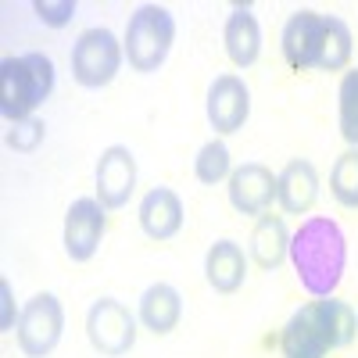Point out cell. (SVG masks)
Returning a JSON list of instances; mask_svg holds the SVG:
<instances>
[{"label":"cell","instance_id":"6da1fadb","mask_svg":"<svg viewBox=\"0 0 358 358\" xmlns=\"http://www.w3.org/2000/svg\"><path fill=\"white\" fill-rule=\"evenodd\" d=\"M290 265L312 297H334L348 268V236L330 215H312L290 233Z\"/></svg>","mask_w":358,"mask_h":358},{"label":"cell","instance_id":"7a4b0ae2","mask_svg":"<svg viewBox=\"0 0 358 358\" xmlns=\"http://www.w3.org/2000/svg\"><path fill=\"white\" fill-rule=\"evenodd\" d=\"M54 94V62L40 50L8 54L0 62V115L8 122H25Z\"/></svg>","mask_w":358,"mask_h":358},{"label":"cell","instance_id":"3957f363","mask_svg":"<svg viewBox=\"0 0 358 358\" xmlns=\"http://www.w3.org/2000/svg\"><path fill=\"white\" fill-rule=\"evenodd\" d=\"M172 43H176V18H172L169 8L140 4L129 15L122 47H126V62H129L133 72H143V76L158 72L169 62Z\"/></svg>","mask_w":358,"mask_h":358},{"label":"cell","instance_id":"277c9868","mask_svg":"<svg viewBox=\"0 0 358 358\" xmlns=\"http://www.w3.org/2000/svg\"><path fill=\"white\" fill-rule=\"evenodd\" d=\"M126 62V47L111 29L94 25L79 33V40L72 43V79L83 90H104L115 83L118 69Z\"/></svg>","mask_w":358,"mask_h":358},{"label":"cell","instance_id":"5b68a950","mask_svg":"<svg viewBox=\"0 0 358 358\" xmlns=\"http://www.w3.org/2000/svg\"><path fill=\"white\" fill-rule=\"evenodd\" d=\"M62 334H65V305L57 301V294L43 290V294H33L29 301L22 305V315H18V348L25 358H50L62 344Z\"/></svg>","mask_w":358,"mask_h":358},{"label":"cell","instance_id":"8992f818","mask_svg":"<svg viewBox=\"0 0 358 358\" xmlns=\"http://www.w3.org/2000/svg\"><path fill=\"white\" fill-rule=\"evenodd\" d=\"M140 319L118 297H97L86 312V341L104 358H122L136 348Z\"/></svg>","mask_w":358,"mask_h":358},{"label":"cell","instance_id":"52a82bcc","mask_svg":"<svg viewBox=\"0 0 358 358\" xmlns=\"http://www.w3.org/2000/svg\"><path fill=\"white\" fill-rule=\"evenodd\" d=\"M204 115H208V126L219 136L241 133L244 122L251 118V86L233 72L215 76L212 86H208V97H204Z\"/></svg>","mask_w":358,"mask_h":358},{"label":"cell","instance_id":"ba28073f","mask_svg":"<svg viewBox=\"0 0 358 358\" xmlns=\"http://www.w3.org/2000/svg\"><path fill=\"white\" fill-rule=\"evenodd\" d=\"M104 229H108V208L97 197H76L65 212V233H62L65 255L79 265L90 262L101 251Z\"/></svg>","mask_w":358,"mask_h":358},{"label":"cell","instance_id":"9c48e42d","mask_svg":"<svg viewBox=\"0 0 358 358\" xmlns=\"http://www.w3.org/2000/svg\"><path fill=\"white\" fill-rule=\"evenodd\" d=\"M136 158L129 147L122 143H111L101 151V162H97V201L108 208V212H118V208H126L133 190H136Z\"/></svg>","mask_w":358,"mask_h":358},{"label":"cell","instance_id":"30bf717a","mask_svg":"<svg viewBox=\"0 0 358 358\" xmlns=\"http://www.w3.org/2000/svg\"><path fill=\"white\" fill-rule=\"evenodd\" d=\"M226 194H229V204L241 215H258L262 219L276 201V176L262 162H244V165H236L233 176L226 179Z\"/></svg>","mask_w":358,"mask_h":358},{"label":"cell","instance_id":"8fae6325","mask_svg":"<svg viewBox=\"0 0 358 358\" xmlns=\"http://www.w3.org/2000/svg\"><path fill=\"white\" fill-rule=\"evenodd\" d=\"M322 33H326V15H319L312 8H301L287 18L283 33H280V47L294 72L315 69L319 50H322Z\"/></svg>","mask_w":358,"mask_h":358},{"label":"cell","instance_id":"7c38bea8","mask_svg":"<svg viewBox=\"0 0 358 358\" xmlns=\"http://www.w3.org/2000/svg\"><path fill=\"white\" fill-rule=\"evenodd\" d=\"M280 351L283 358H326L330 355V341H326L322 319H319V301L301 305L283 326L280 334Z\"/></svg>","mask_w":358,"mask_h":358},{"label":"cell","instance_id":"4fadbf2b","mask_svg":"<svg viewBox=\"0 0 358 358\" xmlns=\"http://www.w3.org/2000/svg\"><path fill=\"white\" fill-rule=\"evenodd\" d=\"M136 219H140L143 236H151V241L162 244V241H172V236L183 229L187 212H183V201H179L176 190H169V187H151V190L140 197Z\"/></svg>","mask_w":358,"mask_h":358},{"label":"cell","instance_id":"5bb4252c","mask_svg":"<svg viewBox=\"0 0 358 358\" xmlns=\"http://www.w3.org/2000/svg\"><path fill=\"white\" fill-rule=\"evenodd\" d=\"M276 201L287 215H305L319 201V172L308 158H290L276 176Z\"/></svg>","mask_w":358,"mask_h":358},{"label":"cell","instance_id":"9a60e30c","mask_svg":"<svg viewBox=\"0 0 358 358\" xmlns=\"http://www.w3.org/2000/svg\"><path fill=\"white\" fill-rule=\"evenodd\" d=\"M136 319L147 334L155 337H169L179 322H183V294L172 283H151L140 294V308Z\"/></svg>","mask_w":358,"mask_h":358},{"label":"cell","instance_id":"2e32d148","mask_svg":"<svg viewBox=\"0 0 358 358\" xmlns=\"http://www.w3.org/2000/svg\"><path fill=\"white\" fill-rule=\"evenodd\" d=\"M204 280L215 294H236L248 280V255L236 241H215L204 255Z\"/></svg>","mask_w":358,"mask_h":358},{"label":"cell","instance_id":"e0dca14e","mask_svg":"<svg viewBox=\"0 0 358 358\" xmlns=\"http://www.w3.org/2000/svg\"><path fill=\"white\" fill-rule=\"evenodd\" d=\"M222 43H226V57L236 69H251L262 57V25L251 15V8L236 4L233 15L222 25Z\"/></svg>","mask_w":358,"mask_h":358},{"label":"cell","instance_id":"ac0fdd59","mask_svg":"<svg viewBox=\"0 0 358 358\" xmlns=\"http://www.w3.org/2000/svg\"><path fill=\"white\" fill-rule=\"evenodd\" d=\"M290 258V229L283 215H262L251 229V262L262 273H276V268Z\"/></svg>","mask_w":358,"mask_h":358},{"label":"cell","instance_id":"d6986e66","mask_svg":"<svg viewBox=\"0 0 358 358\" xmlns=\"http://www.w3.org/2000/svg\"><path fill=\"white\" fill-rule=\"evenodd\" d=\"M351 54H355V36L344 18L337 15H326V33H322V50H319V72H344L351 65Z\"/></svg>","mask_w":358,"mask_h":358},{"label":"cell","instance_id":"ffe728a7","mask_svg":"<svg viewBox=\"0 0 358 358\" xmlns=\"http://www.w3.org/2000/svg\"><path fill=\"white\" fill-rule=\"evenodd\" d=\"M315 301H319V319H322L326 341H330V351L348 348L358 337V312L348 301H337V297H315Z\"/></svg>","mask_w":358,"mask_h":358},{"label":"cell","instance_id":"44dd1931","mask_svg":"<svg viewBox=\"0 0 358 358\" xmlns=\"http://www.w3.org/2000/svg\"><path fill=\"white\" fill-rule=\"evenodd\" d=\"M233 169H236L233 155H229V147L222 140H208L197 151V158H194V176H197V183H204V187H215V183H222V179H229Z\"/></svg>","mask_w":358,"mask_h":358},{"label":"cell","instance_id":"7402d4cb","mask_svg":"<svg viewBox=\"0 0 358 358\" xmlns=\"http://www.w3.org/2000/svg\"><path fill=\"white\" fill-rule=\"evenodd\" d=\"M330 194L337 197L341 208L358 212V147H348V151L334 162V169H330Z\"/></svg>","mask_w":358,"mask_h":358},{"label":"cell","instance_id":"603a6c76","mask_svg":"<svg viewBox=\"0 0 358 358\" xmlns=\"http://www.w3.org/2000/svg\"><path fill=\"white\" fill-rule=\"evenodd\" d=\"M337 122H341V136L358 147V69H348L341 76L337 86Z\"/></svg>","mask_w":358,"mask_h":358},{"label":"cell","instance_id":"cb8c5ba5","mask_svg":"<svg viewBox=\"0 0 358 358\" xmlns=\"http://www.w3.org/2000/svg\"><path fill=\"white\" fill-rule=\"evenodd\" d=\"M43 133H47V126L40 118H25V122H15V129L8 133V147L11 151H22V155H33L43 143Z\"/></svg>","mask_w":358,"mask_h":358},{"label":"cell","instance_id":"d4e9b609","mask_svg":"<svg viewBox=\"0 0 358 358\" xmlns=\"http://www.w3.org/2000/svg\"><path fill=\"white\" fill-rule=\"evenodd\" d=\"M33 11H36V18L43 25L62 29V25H69L76 18V0H36Z\"/></svg>","mask_w":358,"mask_h":358},{"label":"cell","instance_id":"484cf974","mask_svg":"<svg viewBox=\"0 0 358 358\" xmlns=\"http://www.w3.org/2000/svg\"><path fill=\"white\" fill-rule=\"evenodd\" d=\"M18 308H15V294H11V283L0 280V334H15L18 330Z\"/></svg>","mask_w":358,"mask_h":358}]
</instances>
